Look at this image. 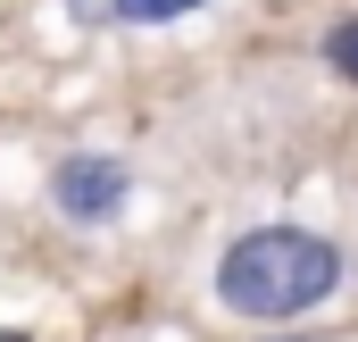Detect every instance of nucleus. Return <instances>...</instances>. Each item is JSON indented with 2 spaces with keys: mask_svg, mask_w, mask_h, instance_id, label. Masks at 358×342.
I'll return each mask as SVG.
<instances>
[{
  "mask_svg": "<svg viewBox=\"0 0 358 342\" xmlns=\"http://www.w3.org/2000/svg\"><path fill=\"white\" fill-rule=\"evenodd\" d=\"M208 292H217L225 317L292 326L300 309H325L342 292V242H325L317 226H250V234L225 242Z\"/></svg>",
  "mask_w": 358,
  "mask_h": 342,
  "instance_id": "1",
  "label": "nucleus"
},
{
  "mask_svg": "<svg viewBox=\"0 0 358 342\" xmlns=\"http://www.w3.org/2000/svg\"><path fill=\"white\" fill-rule=\"evenodd\" d=\"M117 25H167V17H192L200 0H100Z\"/></svg>",
  "mask_w": 358,
  "mask_h": 342,
  "instance_id": "3",
  "label": "nucleus"
},
{
  "mask_svg": "<svg viewBox=\"0 0 358 342\" xmlns=\"http://www.w3.org/2000/svg\"><path fill=\"white\" fill-rule=\"evenodd\" d=\"M325 50H334V67L358 84V17H342V25H334V42H325Z\"/></svg>",
  "mask_w": 358,
  "mask_h": 342,
  "instance_id": "4",
  "label": "nucleus"
},
{
  "mask_svg": "<svg viewBox=\"0 0 358 342\" xmlns=\"http://www.w3.org/2000/svg\"><path fill=\"white\" fill-rule=\"evenodd\" d=\"M125 200H134V167L108 159V151H76V159L50 167V209L67 226H108Z\"/></svg>",
  "mask_w": 358,
  "mask_h": 342,
  "instance_id": "2",
  "label": "nucleus"
}]
</instances>
